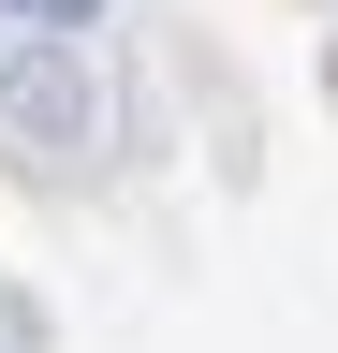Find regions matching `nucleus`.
Instances as JSON below:
<instances>
[{
  "mask_svg": "<svg viewBox=\"0 0 338 353\" xmlns=\"http://www.w3.org/2000/svg\"><path fill=\"white\" fill-rule=\"evenodd\" d=\"M89 15H103V0H0V30H45V44H74Z\"/></svg>",
  "mask_w": 338,
  "mask_h": 353,
  "instance_id": "nucleus-1",
  "label": "nucleus"
}]
</instances>
